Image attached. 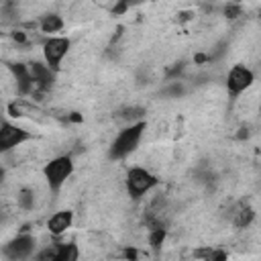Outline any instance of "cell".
<instances>
[{
  "instance_id": "obj_8",
  "label": "cell",
  "mask_w": 261,
  "mask_h": 261,
  "mask_svg": "<svg viewBox=\"0 0 261 261\" xmlns=\"http://www.w3.org/2000/svg\"><path fill=\"white\" fill-rule=\"evenodd\" d=\"M8 67H10L12 75H14L16 92H18L20 96H29V94H33V90H35L37 86H35V80H33V75H31L29 63H27V65H24V63H10Z\"/></svg>"
},
{
  "instance_id": "obj_14",
  "label": "cell",
  "mask_w": 261,
  "mask_h": 261,
  "mask_svg": "<svg viewBox=\"0 0 261 261\" xmlns=\"http://www.w3.org/2000/svg\"><path fill=\"white\" fill-rule=\"evenodd\" d=\"M143 116H145V108H141V106H126L118 112V118L124 120L126 124L139 122V120H143Z\"/></svg>"
},
{
  "instance_id": "obj_7",
  "label": "cell",
  "mask_w": 261,
  "mask_h": 261,
  "mask_svg": "<svg viewBox=\"0 0 261 261\" xmlns=\"http://www.w3.org/2000/svg\"><path fill=\"white\" fill-rule=\"evenodd\" d=\"M35 247H37V241L33 234H16L8 245H4V257L10 259V261H16V259H29L33 253H35Z\"/></svg>"
},
{
  "instance_id": "obj_10",
  "label": "cell",
  "mask_w": 261,
  "mask_h": 261,
  "mask_svg": "<svg viewBox=\"0 0 261 261\" xmlns=\"http://www.w3.org/2000/svg\"><path fill=\"white\" fill-rule=\"evenodd\" d=\"M71 224H73V212H71V210H65V208L53 212V214L47 218V230H49V234H53V237L65 234V232L71 228Z\"/></svg>"
},
{
  "instance_id": "obj_1",
  "label": "cell",
  "mask_w": 261,
  "mask_h": 261,
  "mask_svg": "<svg viewBox=\"0 0 261 261\" xmlns=\"http://www.w3.org/2000/svg\"><path fill=\"white\" fill-rule=\"evenodd\" d=\"M145 128H147L145 120H139V122L126 124L122 130H118V135L114 137V141L108 147V157L118 161V159L128 157L133 151H137V147H139V143L143 139Z\"/></svg>"
},
{
  "instance_id": "obj_5",
  "label": "cell",
  "mask_w": 261,
  "mask_h": 261,
  "mask_svg": "<svg viewBox=\"0 0 261 261\" xmlns=\"http://www.w3.org/2000/svg\"><path fill=\"white\" fill-rule=\"evenodd\" d=\"M31 137L33 135L27 128H22L18 124H12L10 120H4L2 128H0V149H2V153H8V151L20 147L22 143H27Z\"/></svg>"
},
{
  "instance_id": "obj_3",
  "label": "cell",
  "mask_w": 261,
  "mask_h": 261,
  "mask_svg": "<svg viewBox=\"0 0 261 261\" xmlns=\"http://www.w3.org/2000/svg\"><path fill=\"white\" fill-rule=\"evenodd\" d=\"M71 173H73V159H71V155H57V157L49 159L45 163V167H43L45 184L53 192H59L61 186L71 177Z\"/></svg>"
},
{
  "instance_id": "obj_15",
  "label": "cell",
  "mask_w": 261,
  "mask_h": 261,
  "mask_svg": "<svg viewBox=\"0 0 261 261\" xmlns=\"http://www.w3.org/2000/svg\"><path fill=\"white\" fill-rule=\"evenodd\" d=\"M77 255L80 253L75 245H57V261H75Z\"/></svg>"
},
{
  "instance_id": "obj_13",
  "label": "cell",
  "mask_w": 261,
  "mask_h": 261,
  "mask_svg": "<svg viewBox=\"0 0 261 261\" xmlns=\"http://www.w3.org/2000/svg\"><path fill=\"white\" fill-rule=\"evenodd\" d=\"M35 200H37V194H35L33 188H20V190L16 192V198H14L16 206H18L20 210H24V212H29V210L35 208Z\"/></svg>"
},
{
  "instance_id": "obj_9",
  "label": "cell",
  "mask_w": 261,
  "mask_h": 261,
  "mask_svg": "<svg viewBox=\"0 0 261 261\" xmlns=\"http://www.w3.org/2000/svg\"><path fill=\"white\" fill-rule=\"evenodd\" d=\"M29 69H31V75L35 80V86L37 90H49L53 84H55V69H51L45 61H31L29 63Z\"/></svg>"
},
{
  "instance_id": "obj_16",
  "label": "cell",
  "mask_w": 261,
  "mask_h": 261,
  "mask_svg": "<svg viewBox=\"0 0 261 261\" xmlns=\"http://www.w3.org/2000/svg\"><path fill=\"white\" fill-rule=\"evenodd\" d=\"M163 241H165V228H163V226L151 228V232H149V245H151L153 249H159V247L163 245Z\"/></svg>"
},
{
  "instance_id": "obj_12",
  "label": "cell",
  "mask_w": 261,
  "mask_h": 261,
  "mask_svg": "<svg viewBox=\"0 0 261 261\" xmlns=\"http://www.w3.org/2000/svg\"><path fill=\"white\" fill-rule=\"evenodd\" d=\"M63 18L59 16V14H55V12H49V14H45V16H41V20H39V29H41V33H45V35H51V33H59L61 29H63Z\"/></svg>"
},
{
  "instance_id": "obj_18",
  "label": "cell",
  "mask_w": 261,
  "mask_h": 261,
  "mask_svg": "<svg viewBox=\"0 0 261 261\" xmlns=\"http://www.w3.org/2000/svg\"><path fill=\"white\" fill-rule=\"evenodd\" d=\"M130 4H133V0H118V2L112 6V14H122V12H126V10L130 8Z\"/></svg>"
},
{
  "instance_id": "obj_17",
  "label": "cell",
  "mask_w": 261,
  "mask_h": 261,
  "mask_svg": "<svg viewBox=\"0 0 261 261\" xmlns=\"http://www.w3.org/2000/svg\"><path fill=\"white\" fill-rule=\"evenodd\" d=\"M194 257H200V259H226V253L224 251H218V249H198L194 251Z\"/></svg>"
},
{
  "instance_id": "obj_11",
  "label": "cell",
  "mask_w": 261,
  "mask_h": 261,
  "mask_svg": "<svg viewBox=\"0 0 261 261\" xmlns=\"http://www.w3.org/2000/svg\"><path fill=\"white\" fill-rule=\"evenodd\" d=\"M253 220H255V210L245 202L237 204L232 208V212H230V222L237 228H249L253 224Z\"/></svg>"
},
{
  "instance_id": "obj_19",
  "label": "cell",
  "mask_w": 261,
  "mask_h": 261,
  "mask_svg": "<svg viewBox=\"0 0 261 261\" xmlns=\"http://www.w3.org/2000/svg\"><path fill=\"white\" fill-rule=\"evenodd\" d=\"M241 14V6H237V4H226V8H224V16L226 18H237Z\"/></svg>"
},
{
  "instance_id": "obj_2",
  "label": "cell",
  "mask_w": 261,
  "mask_h": 261,
  "mask_svg": "<svg viewBox=\"0 0 261 261\" xmlns=\"http://www.w3.org/2000/svg\"><path fill=\"white\" fill-rule=\"evenodd\" d=\"M159 184V177L149 171L147 167H141V165H133L128 167L126 175H124V188H126V194L130 198H143L145 194H149L155 186Z\"/></svg>"
},
{
  "instance_id": "obj_6",
  "label": "cell",
  "mask_w": 261,
  "mask_h": 261,
  "mask_svg": "<svg viewBox=\"0 0 261 261\" xmlns=\"http://www.w3.org/2000/svg\"><path fill=\"white\" fill-rule=\"evenodd\" d=\"M255 82V73L247 65H232L226 75V90L230 96H239L245 90H249Z\"/></svg>"
},
{
  "instance_id": "obj_4",
  "label": "cell",
  "mask_w": 261,
  "mask_h": 261,
  "mask_svg": "<svg viewBox=\"0 0 261 261\" xmlns=\"http://www.w3.org/2000/svg\"><path fill=\"white\" fill-rule=\"evenodd\" d=\"M71 41L67 37H47L43 41V61L51 67V69H59L61 59L69 53Z\"/></svg>"
}]
</instances>
